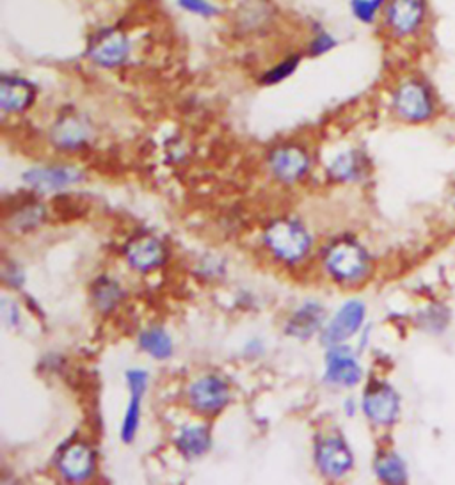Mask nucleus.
<instances>
[{
  "label": "nucleus",
  "instance_id": "nucleus-11",
  "mask_svg": "<svg viewBox=\"0 0 455 485\" xmlns=\"http://www.w3.org/2000/svg\"><path fill=\"white\" fill-rule=\"evenodd\" d=\"M58 467L59 473L68 480V481H84L91 478L97 467V457L95 451L91 450L90 444L82 441L70 442L65 446L59 453L58 458Z\"/></svg>",
  "mask_w": 455,
  "mask_h": 485
},
{
  "label": "nucleus",
  "instance_id": "nucleus-8",
  "mask_svg": "<svg viewBox=\"0 0 455 485\" xmlns=\"http://www.w3.org/2000/svg\"><path fill=\"white\" fill-rule=\"evenodd\" d=\"M365 414L377 425H391L400 411L398 395L386 382H372L363 398Z\"/></svg>",
  "mask_w": 455,
  "mask_h": 485
},
{
  "label": "nucleus",
  "instance_id": "nucleus-9",
  "mask_svg": "<svg viewBox=\"0 0 455 485\" xmlns=\"http://www.w3.org/2000/svg\"><path fill=\"white\" fill-rule=\"evenodd\" d=\"M91 134L93 130L90 121L84 116L70 111L63 113L56 120L51 130V139L61 150H79L90 143Z\"/></svg>",
  "mask_w": 455,
  "mask_h": 485
},
{
  "label": "nucleus",
  "instance_id": "nucleus-17",
  "mask_svg": "<svg viewBox=\"0 0 455 485\" xmlns=\"http://www.w3.org/2000/svg\"><path fill=\"white\" fill-rule=\"evenodd\" d=\"M127 380H129V387L132 391V400L127 407V414H125L123 426H122V437L125 442H130L137 434V426H139V419H141V398L146 391L148 373L143 370H130V372H127Z\"/></svg>",
  "mask_w": 455,
  "mask_h": 485
},
{
  "label": "nucleus",
  "instance_id": "nucleus-12",
  "mask_svg": "<svg viewBox=\"0 0 455 485\" xmlns=\"http://www.w3.org/2000/svg\"><path fill=\"white\" fill-rule=\"evenodd\" d=\"M271 169L272 173L286 184L301 180L310 168L308 153L297 145H283L271 153Z\"/></svg>",
  "mask_w": 455,
  "mask_h": 485
},
{
  "label": "nucleus",
  "instance_id": "nucleus-20",
  "mask_svg": "<svg viewBox=\"0 0 455 485\" xmlns=\"http://www.w3.org/2000/svg\"><path fill=\"white\" fill-rule=\"evenodd\" d=\"M212 444V435L203 425H189L177 437L178 450L187 457H200L208 451Z\"/></svg>",
  "mask_w": 455,
  "mask_h": 485
},
{
  "label": "nucleus",
  "instance_id": "nucleus-2",
  "mask_svg": "<svg viewBox=\"0 0 455 485\" xmlns=\"http://www.w3.org/2000/svg\"><path fill=\"white\" fill-rule=\"evenodd\" d=\"M435 107L434 88L420 74L402 77L391 91V109L402 121L425 123L434 118Z\"/></svg>",
  "mask_w": 455,
  "mask_h": 485
},
{
  "label": "nucleus",
  "instance_id": "nucleus-28",
  "mask_svg": "<svg viewBox=\"0 0 455 485\" xmlns=\"http://www.w3.org/2000/svg\"><path fill=\"white\" fill-rule=\"evenodd\" d=\"M177 6L192 15V17H198V19H203V20H210V19H216L221 10L216 3H212V0H177Z\"/></svg>",
  "mask_w": 455,
  "mask_h": 485
},
{
  "label": "nucleus",
  "instance_id": "nucleus-4",
  "mask_svg": "<svg viewBox=\"0 0 455 485\" xmlns=\"http://www.w3.org/2000/svg\"><path fill=\"white\" fill-rule=\"evenodd\" d=\"M263 240L272 254L286 263L301 262L308 254L311 246L308 231L299 223L288 219L272 223L267 228Z\"/></svg>",
  "mask_w": 455,
  "mask_h": 485
},
{
  "label": "nucleus",
  "instance_id": "nucleus-26",
  "mask_svg": "<svg viewBox=\"0 0 455 485\" xmlns=\"http://www.w3.org/2000/svg\"><path fill=\"white\" fill-rule=\"evenodd\" d=\"M359 160H361V157L357 153H343L331 164L329 175L334 180H340V182L354 180L361 173V162Z\"/></svg>",
  "mask_w": 455,
  "mask_h": 485
},
{
  "label": "nucleus",
  "instance_id": "nucleus-24",
  "mask_svg": "<svg viewBox=\"0 0 455 485\" xmlns=\"http://www.w3.org/2000/svg\"><path fill=\"white\" fill-rule=\"evenodd\" d=\"M388 0H349V12L361 26H377Z\"/></svg>",
  "mask_w": 455,
  "mask_h": 485
},
{
  "label": "nucleus",
  "instance_id": "nucleus-19",
  "mask_svg": "<svg viewBox=\"0 0 455 485\" xmlns=\"http://www.w3.org/2000/svg\"><path fill=\"white\" fill-rule=\"evenodd\" d=\"M324 322V309L317 302L304 304L299 311L294 313V317L286 324V332L290 336L306 340L313 336L317 331H320Z\"/></svg>",
  "mask_w": 455,
  "mask_h": 485
},
{
  "label": "nucleus",
  "instance_id": "nucleus-1",
  "mask_svg": "<svg viewBox=\"0 0 455 485\" xmlns=\"http://www.w3.org/2000/svg\"><path fill=\"white\" fill-rule=\"evenodd\" d=\"M430 24L428 0H388L379 27L388 42L407 45L421 40Z\"/></svg>",
  "mask_w": 455,
  "mask_h": 485
},
{
  "label": "nucleus",
  "instance_id": "nucleus-25",
  "mask_svg": "<svg viewBox=\"0 0 455 485\" xmlns=\"http://www.w3.org/2000/svg\"><path fill=\"white\" fill-rule=\"evenodd\" d=\"M123 292L120 288V285L116 281H111L107 278H102L100 281H97L95 288H93V299L98 309L102 311H109L113 309L118 301L122 299Z\"/></svg>",
  "mask_w": 455,
  "mask_h": 485
},
{
  "label": "nucleus",
  "instance_id": "nucleus-29",
  "mask_svg": "<svg viewBox=\"0 0 455 485\" xmlns=\"http://www.w3.org/2000/svg\"><path fill=\"white\" fill-rule=\"evenodd\" d=\"M453 203H455V194H453Z\"/></svg>",
  "mask_w": 455,
  "mask_h": 485
},
{
  "label": "nucleus",
  "instance_id": "nucleus-16",
  "mask_svg": "<svg viewBox=\"0 0 455 485\" xmlns=\"http://www.w3.org/2000/svg\"><path fill=\"white\" fill-rule=\"evenodd\" d=\"M82 178L81 171L67 166H51L31 169L24 175V180L36 191L54 192L77 184Z\"/></svg>",
  "mask_w": 455,
  "mask_h": 485
},
{
  "label": "nucleus",
  "instance_id": "nucleus-3",
  "mask_svg": "<svg viewBox=\"0 0 455 485\" xmlns=\"http://www.w3.org/2000/svg\"><path fill=\"white\" fill-rule=\"evenodd\" d=\"M134 51V42L127 31L107 26L88 38L84 56L100 70H120L130 63Z\"/></svg>",
  "mask_w": 455,
  "mask_h": 485
},
{
  "label": "nucleus",
  "instance_id": "nucleus-21",
  "mask_svg": "<svg viewBox=\"0 0 455 485\" xmlns=\"http://www.w3.org/2000/svg\"><path fill=\"white\" fill-rule=\"evenodd\" d=\"M304 58H306L304 52H292V54L285 56L283 59H279L276 65H272L260 75V84L262 86H276V84L288 81L299 70Z\"/></svg>",
  "mask_w": 455,
  "mask_h": 485
},
{
  "label": "nucleus",
  "instance_id": "nucleus-27",
  "mask_svg": "<svg viewBox=\"0 0 455 485\" xmlns=\"http://www.w3.org/2000/svg\"><path fill=\"white\" fill-rule=\"evenodd\" d=\"M336 47H338L336 36L327 29H318L308 40L304 54L306 58H324L326 54L333 52Z\"/></svg>",
  "mask_w": 455,
  "mask_h": 485
},
{
  "label": "nucleus",
  "instance_id": "nucleus-13",
  "mask_svg": "<svg viewBox=\"0 0 455 485\" xmlns=\"http://www.w3.org/2000/svg\"><path fill=\"white\" fill-rule=\"evenodd\" d=\"M365 320V304L359 301H349L340 308L334 318L324 329L322 340L326 345H338L356 334Z\"/></svg>",
  "mask_w": 455,
  "mask_h": 485
},
{
  "label": "nucleus",
  "instance_id": "nucleus-22",
  "mask_svg": "<svg viewBox=\"0 0 455 485\" xmlns=\"http://www.w3.org/2000/svg\"><path fill=\"white\" fill-rule=\"evenodd\" d=\"M139 345L155 359H168L173 354V341L161 327H152L139 336Z\"/></svg>",
  "mask_w": 455,
  "mask_h": 485
},
{
  "label": "nucleus",
  "instance_id": "nucleus-23",
  "mask_svg": "<svg viewBox=\"0 0 455 485\" xmlns=\"http://www.w3.org/2000/svg\"><path fill=\"white\" fill-rule=\"evenodd\" d=\"M375 473L386 483H404L407 480L405 464L396 453H380L375 460Z\"/></svg>",
  "mask_w": 455,
  "mask_h": 485
},
{
  "label": "nucleus",
  "instance_id": "nucleus-5",
  "mask_svg": "<svg viewBox=\"0 0 455 485\" xmlns=\"http://www.w3.org/2000/svg\"><path fill=\"white\" fill-rule=\"evenodd\" d=\"M326 267L340 283L359 281L368 270V254L354 240H338L326 253Z\"/></svg>",
  "mask_w": 455,
  "mask_h": 485
},
{
  "label": "nucleus",
  "instance_id": "nucleus-15",
  "mask_svg": "<svg viewBox=\"0 0 455 485\" xmlns=\"http://www.w3.org/2000/svg\"><path fill=\"white\" fill-rule=\"evenodd\" d=\"M125 256L136 270L150 272L162 265V262L166 260V249L159 239L143 235L130 240L125 249Z\"/></svg>",
  "mask_w": 455,
  "mask_h": 485
},
{
  "label": "nucleus",
  "instance_id": "nucleus-6",
  "mask_svg": "<svg viewBox=\"0 0 455 485\" xmlns=\"http://www.w3.org/2000/svg\"><path fill=\"white\" fill-rule=\"evenodd\" d=\"M38 98V88L33 81L19 74L0 77V109L6 114H22L29 111Z\"/></svg>",
  "mask_w": 455,
  "mask_h": 485
},
{
  "label": "nucleus",
  "instance_id": "nucleus-14",
  "mask_svg": "<svg viewBox=\"0 0 455 485\" xmlns=\"http://www.w3.org/2000/svg\"><path fill=\"white\" fill-rule=\"evenodd\" d=\"M361 366L349 348L334 347L326 359V380L350 387L361 380Z\"/></svg>",
  "mask_w": 455,
  "mask_h": 485
},
{
  "label": "nucleus",
  "instance_id": "nucleus-7",
  "mask_svg": "<svg viewBox=\"0 0 455 485\" xmlns=\"http://www.w3.org/2000/svg\"><path fill=\"white\" fill-rule=\"evenodd\" d=\"M315 460L320 471L327 476L340 478L350 471L354 458L352 451L341 437L327 435L320 437L315 444Z\"/></svg>",
  "mask_w": 455,
  "mask_h": 485
},
{
  "label": "nucleus",
  "instance_id": "nucleus-18",
  "mask_svg": "<svg viewBox=\"0 0 455 485\" xmlns=\"http://www.w3.org/2000/svg\"><path fill=\"white\" fill-rule=\"evenodd\" d=\"M272 17L274 8L267 0H247L237 13L239 29L246 31L247 35H256L272 24Z\"/></svg>",
  "mask_w": 455,
  "mask_h": 485
},
{
  "label": "nucleus",
  "instance_id": "nucleus-10",
  "mask_svg": "<svg viewBox=\"0 0 455 485\" xmlns=\"http://www.w3.org/2000/svg\"><path fill=\"white\" fill-rule=\"evenodd\" d=\"M230 400L228 384L217 375H207L196 380L189 389L191 405L203 414H216Z\"/></svg>",
  "mask_w": 455,
  "mask_h": 485
}]
</instances>
